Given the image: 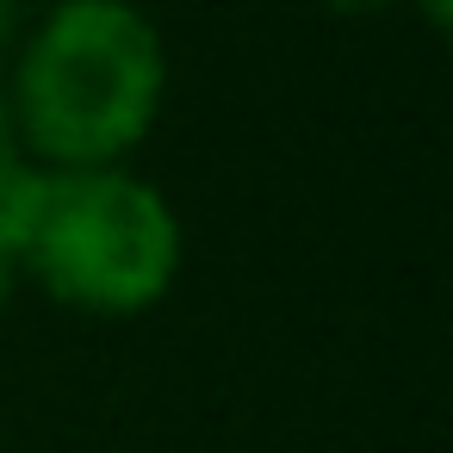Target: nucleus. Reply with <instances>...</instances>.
I'll return each instance as SVG.
<instances>
[{
	"instance_id": "1",
	"label": "nucleus",
	"mask_w": 453,
	"mask_h": 453,
	"mask_svg": "<svg viewBox=\"0 0 453 453\" xmlns=\"http://www.w3.org/2000/svg\"><path fill=\"white\" fill-rule=\"evenodd\" d=\"M7 106L44 168H125L168 106V44L137 0H57L19 38Z\"/></svg>"
},
{
	"instance_id": "2",
	"label": "nucleus",
	"mask_w": 453,
	"mask_h": 453,
	"mask_svg": "<svg viewBox=\"0 0 453 453\" xmlns=\"http://www.w3.org/2000/svg\"><path fill=\"white\" fill-rule=\"evenodd\" d=\"M187 261L168 193L131 168H57L44 211L19 249V280H38L50 304L81 317L156 311Z\"/></svg>"
},
{
	"instance_id": "3",
	"label": "nucleus",
	"mask_w": 453,
	"mask_h": 453,
	"mask_svg": "<svg viewBox=\"0 0 453 453\" xmlns=\"http://www.w3.org/2000/svg\"><path fill=\"white\" fill-rule=\"evenodd\" d=\"M13 156H26V143H19V125H13V106H7V88H0V168H7Z\"/></svg>"
},
{
	"instance_id": "4",
	"label": "nucleus",
	"mask_w": 453,
	"mask_h": 453,
	"mask_svg": "<svg viewBox=\"0 0 453 453\" xmlns=\"http://www.w3.org/2000/svg\"><path fill=\"white\" fill-rule=\"evenodd\" d=\"M13 292H19V255H13L7 242H0V317H7Z\"/></svg>"
},
{
	"instance_id": "5",
	"label": "nucleus",
	"mask_w": 453,
	"mask_h": 453,
	"mask_svg": "<svg viewBox=\"0 0 453 453\" xmlns=\"http://www.w3.org/2000/svg\"><path fill=\"white\" fill-rule=\"evenodd\" d=\"M329 13H342V19H372V13H385V7H397V0H323Z\"/></svg>"
},
{
	"instance_id": "6",
	"label": "nucleus",
	"mask_w": 453,
	"mask_h": 453,
	"mask_svg": "<svg viewBox=\"0 0 453 453\" xmlns=\"http://www.w3.org/2000/svg\"><path fill=\"white\" fill-rule=\"evenodd\" d=\"M410 7L422 13L428 32H447V26H453V0H410Z\"/></svg>"
},
{
	"instance_id": "7",
	"label": "nucleus",
	"mask_w": 453,
	"mask_h": 453,
	"mask_svg": "<svg viewBox=\"0 0 453 453\" xmlns=\"http://www.w3.org/2000/svg\"><path fill=\"white\" fill-rule=\"evenodd\" d=\"M19 38V0H0V50Z\"/></svg>"
}]
</instances>
